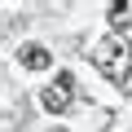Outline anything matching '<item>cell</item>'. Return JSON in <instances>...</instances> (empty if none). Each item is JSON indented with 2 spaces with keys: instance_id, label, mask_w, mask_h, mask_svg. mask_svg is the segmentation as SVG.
<instances>
[{
  "instance_id": "5b68a950",
  "label": "cell",
  "mask_w": 132,
  "mask_h": 132,
  "mask_svg": "<svg viewBox=\"0 0 132 132\" xmlns=\"http://www.w3.org/2000/svg\"><path fill=\"white\" fill-rule=\"evenodd\" d=\"M128 132H132V128H128Z\"/></svg>"
},
{
  "instance_id": "3957f363",
  "label": "cell",
  "mask_w": 132,
  "mask_h": 132,
  "mask_svg": "<svg viewBox=\"0 0 132 132\" xmlns=\"http://www.w3.org/2000/svg\"><path fill=\"white\" fill-rule=\"evenodd\" d=\"M18 62L27 66V71H48V66H53V57H48L44 44H22L18 48Z\"/></svg>"
},
{
  "instance_id": "6da1fadb",
  "label": "cell",
  "mask_w": 132,
  "mask_h": 132,
  "mask_svg": "<svg viewBox=\"0 0 132 132\" xmlns=\"http://www.w3.org/2000/svg\"><path fill=\"white\" fill-rule=\"evenodd\" d=\"M93 66L106 75V79H114V84H128V75H132V48L119 40V35H101L97 44H93Z\"/></svg>"
},
{
  "instance_id": "277c9868",
  "label": "cell",
  "mask_w": 132,
  "mask_h": 132,
  "mask_svg": "<svg viewBox=\"0 0 132 132\" xmlns=\"http://www.w3.org/2000/svg\"><path fill=\"white\" fill-rule=\"evenodd\" d=\"M53 132H62V128H53Z\"/></svg>"
},
{
  "instance_id": "7a4b0ae2",
  "label": "cell",
  "mask_w": 132,
  "mask_h": 132,
  "mask_svg": "<svg viewBox=\"0 0 132 132\" xmlns=\"http://www.w3.org/2000/svg\"><path fill=\"white\" fill-rule=\"evenodd\" d=\"M40 101H44V110H53V114L71 110V101H75V75H71V71H62L57 84H48V88L40 93Z\"/></svg>"
}]
</instances>
